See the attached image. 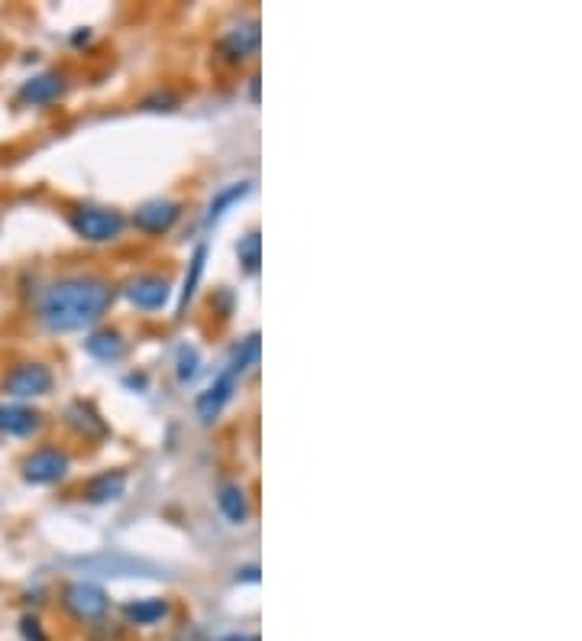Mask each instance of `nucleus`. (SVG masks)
Segmentation results:
<instances>
[{
    "label": "nucleus",
    "mask_w": 582,
    "mask_h": 641,
    "mask_svg": "<svg viewBox=\"0 0 582 641\" xmlns=\"http://www.w3.org/2000/svg\"><path fill=\"white\" fill-rule=\"evenodd\" d=\"M127 386H133V389H146V376H143V373H140V376L130 373V376H127Z\"/></svg>",
    "instance_id": "nucleus-24"
},
{
    "label": "nucleus",
    "mask_w": 582,
    "mask_h": 641,
    "mask_svg": "<svg viewBox=\"0 0 582 641\" xmlns=\"http://www.w3.org/2000/svg\"><path fill=\"white\" fill-rule=\"evenodd\" d=\"M165 616H169V599L146 596V599H130V603H123V619L130 625H156Z\"/></svg>",
    "instance_id": "nucleus-16"
},
{
    "label": "nucleus",
    "mask_w": 582,
    "mask_h": 641,
    "mask_svg": "<svg viewBox=\"0 0 582 641\" xmlns=\"http://www.w3.org/2000/svg\"><path fill=\"white\" fill-rule=\"evenodd\" d=\"M127 483H130L127 470H104L81 486V499L91 502V506H107V502H117L127 493Z\"/></svg>",
    "instance_id": "nucleus-12"
},
{
    "label": "nucleus",
    "mask_w": 582,
    "mask_h": 641,
    "mask_svg": "<svg viewBox=\"0 0 582 641\" xmlns=\"http://www.w3.org/2000/svg\"><path fill=\"white\" fill-rule=\"evenodd\" d=\"M259 43H262L259 23L249 20V23L230 26V30L217 39V49L224 52V56H227L230 62H243V59H249V56H253V52L259 49Z\"/></svg>",
    "instance_id": "nucleus-10"
},
{
    "label": "nucleus",
    "mask_w": 582,
    "mask_h": 641,
    "mask_svg": "<svg viewBox=\"0 0 582 641\" xmlns=\"http://www.w3.org/2000/svg\"><path fill=\"white\" fill-rule=\"evenodd\" d=\"M85 353L101 363H117L127 353V337L117 327H97V331L85 337Z\"/></svg>",
    "instance_id": "nucleus-13"
},
{
    "label": "nucleus",
    "mask_w": 582,
    "mask_h": 641,
    "mask_svg": "<svg viewBox=\"0 0 582 641\" xmlns=\"http://www.w3.org/2000/svg\"><path fill=\"white\" fill-rule=\"evenodd\" d=\"M20 632H23V638H26V641H46V632H43V625H39V619H36V616H23Z\"/></svg>",
    "instance_id": "nucleus-22"
},
{
    "label": "nucleus",
    "mask_w": 582,
    "mask_h": 641,
    "mask_svg": "<svg viewBox=\"0 0 582 641\" xmlns=\"http://www.w3.org/2000/svg\"><path fill=\"white\" fill-rule=\"evenodd\" d=\"M43 428V415L23 402H0V434L7 438H30Z\"/></svg>",
    "instance_id": "nucleus-11"
},
{
    "label": "nucleus",
    "mask_w": 582,
    "mask_h": 641,
    "mask_svg": "<svg viewBox=\"0 0 582 641\" xmlns=\"http://www.w3.org/2000/svg\"><path fill=\"white\" fill-rule=\"evenodd\" d=\"M204 263H207V243H198L188 259V272H185V289H182V298H178V315H185L194 292H198V282L204 276Z\"/></svg>",
    "instance_id": "nucleus-18"
},
{
    "label": "nucleus",
    "mask_w": 582,
    "mask_h": 641,
    "mask_svg": "<svg viewBox=\"0 0 582 641\" xmlns=\"http://www.w3.org/2000/svg\"><path fill=\"white\" fill-rule=\"evenodd\" d=\"M68 470H72V457L55 444L36 447L20 460V476L30 486H52V483H59Z\"/></svg>",
    "instance_id": "nucleus-5"
},
{
    "label": "nucleus",
    "mask_w": 582,
    "mask_h": 641,
    "mask_svg": "<svg viewBox=\"0 0 582 641\" xmlns=\"http://www.w3.org/2000/svg\"><path fill=\"white\" fill-rule=\"evenodd\" d=\"M114 285L104 276H62L46 285L36 302V321L52 334H75L94 327L101 321L110 305H114Z\"/></svg>",
    "instance_id": "nucleus-1"
},
{
    "label": "nucleus",
    "mask_w": 582,
    "mask_h": 641,
    "mask_svg": "<svg viewBox=\"0 0 582 641\" xmlns=\"http://www.w3.org/2000/svg\"><path fill=\"white\" fill-rule=\"evenodd\" d=\"M237 580H246V583H259V567H256V564H249V567L237 570Z\"/></svg>",
    "instance_id": "nucleus-23"
},
{
    "label": "nucleus",
    "mask_w": 582,
    "mask_h": 641,
    "mask_svg": "<svg viewBox=\"0 0 582 641\" xmlns=\"http://www.w3.org/2000/svg\"><path fill=\"white\" fill-rule=\"evenodd\" d=\"M65 91H68V78L62 72H39L23 81L17 91V101L23 107H46L52 101H59Z\"/></svg>",
    "instance_id": "nucleus-9"
},
{
    "label": "nucleus",
    "mask_w": 582,
    "mask_h": 641,
    "mask_svg": "<svg viewBox=\"0 0 582 641\" xmlns=\"http://www.w3.org/2000/svg\"><path fill=\"white\" fill-rule=\"evenodd\" d=\"M62 606L72 619L78 622H97L107 616L110 609V596L104 586L88 583V580H75V583H65L62 590Z\"/></svg>",
    "instance_id": "nucleus-6"
},
{
    "label": "nucleus",
    "mask_w": 582,
    "mask_h": 641,
    "mask_svg": "<svg viewBox=\"0 0 582 641\" xmlns=\"http://www.w3.org/2000/svg\"><path fill=\"white\" fill-rule=\"evenodd\" d=\"M249 192H253V182H233V185H227V188H220V192L214 195V201L207 204V214H204V224L211 227V224H217L220 217H224L233 204H240Z\"/></svg>",
    "instance_id": "nucleus-17"
},
{
    "label": "nucleus",
    "mask_w": 582,
    "mask_h": 641,
    "mask_svg": "<svg viewBox=\"0 0 582 641\" xmlns=\"http://www.w3.org/2000/svg\"><path fill=\"white\" fill-rule=\"evenodd\" d=\"M259 360V334H249L243 344L237 347V353H233V360L227 363V370L224 373H217L214 376V383L207 386L198 399H194V412H198V418L204 421V425H211V421L220 418V412L227 408V402L233 399V392H237V383H240V376L249 370Z\"/></svg>",
    "instance_id": "nucleus-2"
},
{
    "label": "nucleus",
    "mask_w": 582,
    "mask_h": 641,
    "mask_svg": "<svg viewBox=\"0 0 582 641\" xmlns=\"http://www.w3.org/2000/svg\"><path fill=\"white\" fill-rule=\"evenodd\" d=\"M237 256H240V263L243 269L249 272V276H256L259 272V263H262V237H259V230L253 227L246 237H240L237 243Z\"/></svg>",
    "instance_id": "nucleus-19"
},
{
    "label": "nucleus",
    "mask_w": 582,
    "mask_h": 641,
    "mask_svg": "<svg viewBox=\"0 0 582 641\" xmlns=\"http://www.w3.org/2000/svg\"><path fill=\"white\" fill-rule=\"evenodd\" d=\"M146 111H178V98L169 91H159V94H152V98L143 101Z\"/></svg>",
    "instance_id": "nucleus-21"
},
{
    "label": "nucleus",
    "mask_w": 582,
    "mask_h": 641,
    "mask_svg": "<svg viewBox=\"0 0 582 641\" xmlns=\"http://www.w3.org/2000/svg\"><path fill=\"white\" fill-rule=\"evenodd\" d=\"M55 386V376L46 363L39 360H23V363H13L10 370L0 379V389H4L10 399L26 402V399H43L49 395Z\"/></svg>",
    "instance_id": "nucleus-4"
},
{
    "label": "nucleus",
    "mask_w": 582,
    "mask_h": 641,
    "mask_svg": "<svg viewBox=\"0 0 582 641\" xmlns=\"http://www.w3.org/2000/svg\"><path fill=\"white\" fill-rule=\"evenodd\" d=\"M68 227L88 243H110L123 234L127 217L117 208H104V204H78L75 211H68Z\"/></svg>",
    "instance_id": "nucleus-3"
},
{
    "label": "nucleus",
    "mask_w": 582,
    "mask_h": 641,
    "mask_svg": "<svg viewBox=\"0 0 582 641\" xmlns=\"http://www.w3.org/2000/svg\"><path fill=\"white\" fill-rule=\"evenodd\" d=\"M201 373V353L198 347H191V344H182L175 353V379L178 383H191L194 376Z\"/></svg>",
    "instance_id": "nucleus-20"
},
{
    "label": "nucleus",
    "mask_w": 582,
    "mask_h": 641,
    "mask_svg": "<svg viewBox=\"0 0 582 641\" xmlns=\"http://www.w3.org/2000/svg\"><path fill=\"white\" fill-rule=\"evenodd\" d=\"M217 509L220 515L227 518L230 525H246L249 518V499H246V489L240 483H220L217 486Z\"/></svg>",
    "instance_id": "nucleus-15"
},
{
    "label": "nucleus",
    "mask_w": 582,
    "mask_h": 641,
    "mask_svg": "<svg viewBox=\"0 0 582 641\" xmlns=\"http://www.w3.org/2000/svg\"><path fill=\"white\" fill-rule=\"evenodd\" d=\"M123 295L140 311H162L172 298V282L165 276H156V272H143V276H133L123 285Z\"/></svg>",
    "instance_id": "nucleus-8"
},
{
    "label": "nucleus",
    "mask_w": 582,
    "mask_h": 641,
    "mask_svg": "<svg viewBox=\"0 0 582 641\" xmlns=\"http://www.w3.org/2000/svg\"><path fill=\"white\" fill-rule=\"evenodd\" d=\"M65 421H68V428H75L78 434H85V438H107L110 434L107 421L97 415V408L85 399H75L65 408Z\"/></svg>",
    "instance_id": "nucleus-14"
},
{
    "label": "nucleus",
    "mask_w": 582,
    "mask_h": 641,
    "mask_svg": "<svg viewBox=\"0 0 582 641\" xmlns=\"http://www.w3.org/2000/svg\"><path fill=\"white\" fill-rule=\"evenodd\" d=\"M182 217V204L175 198H149L133 211V227L146 237H162L178 224Z\"/></svg>",
    "instance_id": "nucleus-7"
},
{
    "label": "nucleus",
    "mask_w": 582,
    "mask_h": 641,
    "mask_svg": "<svg viewBox=\"0 0 582 641\" xmlns=\"http://www.w3.org/2000/svg\"><path fill=\"white\" fill-rule=\"evenodd\" d=\"M217 641H259V635H224V638H217Z\"/></svg>",
    "instance_id": "nucleus-25"
}]
</instances>
